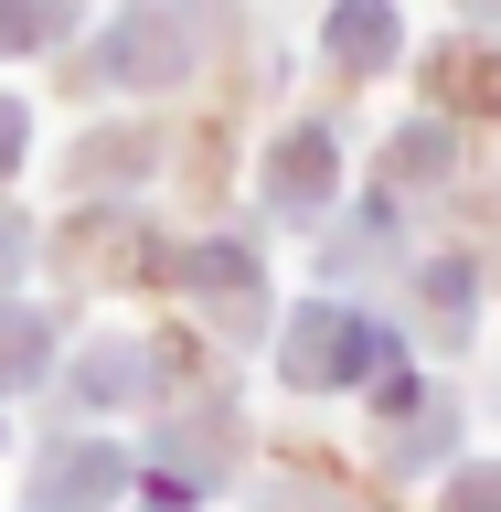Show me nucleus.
Segmentation results:
<instances>
[{
    "label": "nucleus",
    "instance_id": "obj_1",
    "mask_svg": "<svg viewBox=\"0 0 501 512\" xmlns=\"http://www.w3.org/2000/svg\"><path fill=\"white\" fill-rule=\"evenodd\" d=\"M363 363H384V331L331 320V310L299 320V352H288V374H299V384H320V374H363Z\"/></svg>",
    "mask_w": 501,
    "mask_h": 512
},
{
    "label": "nucleus",
    "instance_id": "obj_2",
    "mask_svg": "<svg viewBox=\"0 0 501 512\" xmlns=\"http://www.w3.org/2000/svg\"><path fill=\"white\" fill-rule=\"evenodd\" d=\"M11 139H22V118H11V107H0V160H11Z\"/></svg>",
    "mask_w": 501,
    "mask_h": 512
}]
</instances>
